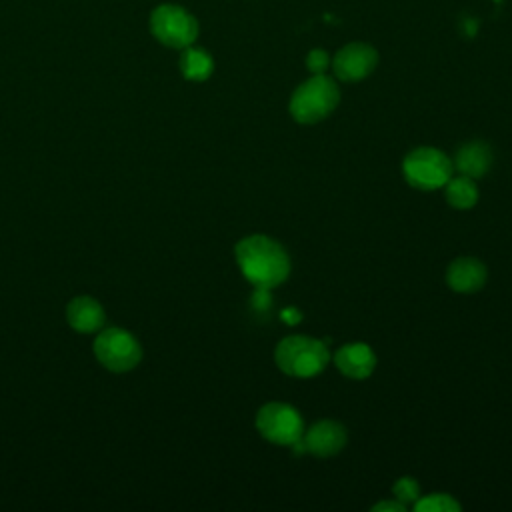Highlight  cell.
<instances>
[{"instance_id":"6da1fadb","label":"cell","mask_w":512,"mask_h":512,"mask_svg":"<svg viewBox=\"0 0 512 512\" xmlns=\"http://www.w3.org/2000/svg\"><path fill=\"white\" fill-rule=\"evenodd\" d=\"M242 276L254 286L274 288L290 274V256L280 242L264 234L244 236L234 246Z\"/></svg>"},{"instance_id":"7a4b0ae2","label":"cell","mask_w":512,"mask_h":512,"mask_svg":"<svg viewBox=\"0 0 512 512\" xmlns=\"http://www.w3.org/2000/svg\"><path fill=\"white\" fill-rule=\"evenodd\" d=\"M340 102L336 80L326 74H312L290 96V116L300 124H316L328 118Z\"/></svg>"},{"instance_id":"3957f363","label":"cell","mask_w":512,"mask_h":512,"mask_svg":"<svg viewBox=\"0 0 512 512\" xmlns=\"http://www.w3.org/2000/svg\"><path fill=\"white\" fill-rule=\"evenodd\" d=\"M274 360L284 374L296 378H310L324 370L330 360V352L326 342L312 336L294 334L286 336L276 344Z\"/></svg>"},{"instance_id":"277c9868","label":"cell","mask_w":512,"mask_h":512,"mask_svg":"<svg viewBox=\"0 0 512 512\" xmlns=\"http://www.w3.org/2000/svg\"><path fill=\"white\" fill-rule=\"evenodd\" d=\"M150 34L166 48L182 50L196 42L200 34V24L192 12L180 4L164 2L152 8L148 18Z\"/></svg>"},{"instance_id":"5b68a950","label":"cell","mask_w":512,"mask_h":512,"mask_svg":"<svg viewBox=\"0 0 512 512\" xmlns=\"http://www.w3.org/2000/svg\"><path fill=\"white\" fill-rule=\"evenodd\" d=\"M404 180L418 190L430 192L442 188L454 174L452 160L438 148L420 146L406 154L402 162Z\"/></svg>"},{"instance_id":"8992f818","label":"cell","mask_w":512,"mask_h":512,"mask_svg":"<svg viewBox=\"0 0 512 512\" xmlns=\"http://www.w3.org/2000/svg\"><path fill=\"white\" fill-rule=\"evenodd\" d=\"M92 348L96 360L110 372H128L142 358L140 342L124 328L102 330Z\"/></svg>"},{"instance_id":"52a82bcc","label":"cell","mask_w":512,"mask_h":512,"mask_svg":"<svg viewBox=\"0 0 512 512\" xmlns=\"http://www.w3.org/2000/svg\"><path fill=\"white\" fill-rule=\"evenodd\" d=\"M258 432L272 444L292 446L304 434L300 412L286 402H268L256 412Z\"/></svg>"},{"instance_id":"ba28073f","label":"cell","mask_w":512,"mask_h":512,"mask_svg":"<svg viewBox=\"0 0 512 512\" xmlns=\"http://www.w3.org/2000/svg\"><path fill=\"white\" fill-rule=\"evenodd\" d=\"M334 76L342 82H360L378 66V50L368 42H348L332 56Z\"/></svg>"},{"instance_id":"9c48e42d","label":"cell","mask_w":512,"mask_h":512,"mask_svg":"<svg viewBox=\"0 0 512 512\" xmlns=\"http://www.w3.org/2000/svg\"><path fill=\"white\" fill-rule=\"evenodd\" d=\"M346 428L334 420H320L302 434L306 452L314 456H334L346 446Z\"/></svg>"},{"instance_id":"30bf717a","label":"cell","mask_w":512,"mask_h":512,"mask_svg":"<svg viewBox=\"0 0 512 512\" xmlns=\"http://www.w3.org/2000/svg\"><path fill=\"white\" fill-rule=\"evenodd\" d=\"M334 364L340 374L362 380L368 378L376 368V354L374 350L364 342H352L344 344L334 352Z\"/></svg>"},{"instance_id":"8fae6325","label":"cell","mask_w":512,"mask_h":512,"mask_svg":"<svg viewBox=\"0 0 512 512\" xmlns=\"http://www.w3.org/2000/svg\"><path fill=\"white\" fill-rule=\"evenodd\" d=\"M488 278L486 266L472 256H460L446 268V282L454 292L472 294L478 292Z\"/></svg>"},{"instance_id":"7c38bea8","label":"cell","mask_w":512,"mask_h":512,"mask_svg":"<svg viewBox=\"0 0 512 512\" xmlns=\"http://www.w3.org/2000/svg\"><path fill=\"white\" fill-rule=\"evenodd\" d=\"M68 324L82 334H90L102 328L106 320V312L98 300L92 296H76L66 306Z\"/></svg>"},{"instance_id":"4fadbf2b","label":"cell","mask_w":512,"mask_h":512,"mask_svg":"<svg viewBox=\"0 0 512 512\" xmlns=\"http://www.w3.org/2000/svg\"><path fill=\"white\" fill-rule=\"evenodd\" d=\"M452 164L462 176H468V178L476 180V178L484 176L490 170L492 150L486 142H480V140L466 142L458 148Z\"/></svg>"},{"instance_id":"5bb4252c","label":"cell","mask_w":512,"mask_h":512,"mask_svg":"<svg viewBox=\"0 0 512 512\" xmlns=\"http://www.w3.org/2000/svg\"><path fill=\"white\" fill-rule=\"evenodd\" d=\"M180 74L190 82H204L214 72V58L204 48H198L194 44L182 48V54L178 58Z\"/></svg>"},{"instance_id":"9a60e30c","label":"cell","mask_w":512,"mask_h":512,"mask_svg":"<svg viewBox=\"0 0 512 512\" xmlns=\"http://www.w3.org/2000/svg\"><path fill=\"white\" fill-rule=\"evenodd\" d=\"M442 188H444L446 202L452 208L468 210V208H474L478 202V186H476L474 178H468L462 174L460 176L452 174Z\"/></svg>"},{"instance_id":"2e32d148","label":"cell","mask_w":512,"mask_h":512,"mask_svg":"<svg viewBox=\"0 0 512 512\" xmlns=\"http://www.w3.org/2000/svg\"><path fill=\"white\" fill-rule=\"evenodd\" d=\"M412 506L416 512H458L462 508L460 502L446 492L424 494Z\"/></svg>"},{"instance_id":"e0dca14e","label":"cell","mask_w":512,"mask_h":512,"mask_svg":"<svg viewBox=\"0 0 512 512\" xmlns=\"http://www.w3.org/2000/svg\"><path fill=\"white\" fill-rule=\"evenodd\" d=\"M392 494L398 502H402L408 508V504H414L420 498V484L412 476H402L394 482Z\"/></svg>"},{"instance_id":"ac0fdd59","label":"cell","mask_w":512,"mask_h":512,"mask_svg":"<svg viewBox=\"0 0 512 512\" xmlns=\"http://www.w3.org/2000/svg\"><path fill=\"white\" fill-rule=\"evenodd\" d=\"M332 64V58L326 50L322 48H312L308 54H306V68L310 74H326V70L330 68Z\"/></svg>"},{"instance_id":"d6986e66","label":"cell","mask_w":512,"mask_h":512,"mask_svg":"<svg viewBox=\"0 0 512 512\" xmlns=\"http://www.w3.org/2000/svg\"><path fill=\"white\" fill-rule=\"evenodd\" d=\"M250 306L256 312H266L272 306V294L270 288H262V286H254V292L250 296Z\"/></svg>"},{"instance_id":"ffe728a7","label":"cell","mask_w":512,"mask_h":512,"mask_svg":"<svg viewBox=\"0 0 512 512\" xmlns=\"http://www.w3.org/2000/svg\"><path fill=\"white\" fill-rule=\"evenodd\" d=\"M372 510L374 512H404L406 506L394 498V500H382V502L374 504Z\"/></svg>"},{"instance_id":"44dd1931","label":"cell","mask_w":512,"mask_h":512,"mask_svg":"<svg viewBox=\"0 0 512 512\" xmlns=\"http://www.w3.org/2000/svg\"><path fill=\"white\" fill-rule=\"evenodd\" d=\"M280 318L286 322V324H298L300 320H302V312L298 310V308H294V306H288V308H284L282 312H280Z\"/></svg>"}]
</instances>
